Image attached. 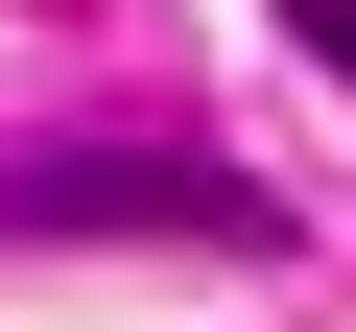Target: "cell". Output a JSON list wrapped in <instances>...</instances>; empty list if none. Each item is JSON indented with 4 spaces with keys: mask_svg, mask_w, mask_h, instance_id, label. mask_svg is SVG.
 Listing matches in <instances>:
<instances>
[{
    "mask_svg": "<svg viewBox=\"0 0 356 332\" xmlns=\"http://www.w3.org/2000/svg\"><path fill=\"white\" fill-rule=\"evenodd\" d=\"M0 238H261V190H238V166H119V142H72V166H0Z\"/></svg>",
    "mask_w": 356,
    "mask_h": 332,
    "instance_id": "1",
    "label": "cell"
},
{
    "mask_svg": "<svg viewBox=\"0 0 356 332\" xmlns=\"http://www.w3.org/2000/svg\"><path fill=\"white\" fill-rule=\"evenodd\" d=\"M285 24H309V48H332V72H356V0H285Z\"/></svg>",
    "mask_w": 356,
    "mask_h": 332,
    "instance_id": "2",
    "label": "cell"
}]
</instances>
